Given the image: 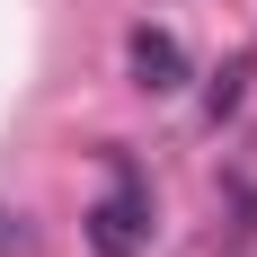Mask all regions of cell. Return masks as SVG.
<instances>
[{"mask_svg":"<svg viewBox=\"0 0 257 257\" xmlns=\"http://www.w3.org/2000/svg\"><path fill=\"white\" fill-rule=\"evenodd\" d=\"M80 231H89V257H151V195H142V178L115 169V195H106Z\"/></svg>","mask_w":257,"mask_h":257,"instance_id":"cell-1","label":"cell"},{"mask_svg":"<svg viewBox=\"0 0 257 257\" xmlns=\"http://www.w3.org/2000/svg\"><path fill=\"white\" fill-rule=\"evenodd\" d=\"M124 62H133V89H151V98L186 89V45L169 36V27H133V36H124Z\"/></svg>","mask_w":257,"mask_h":257,"instance_id":"cell-2","label":"cell"},{"mask_svg":"<svg viewBox=\"0 0 257 257\" xmlns=\"http://www.w3.org/2000/svg\"><path fill=\"white\" fill-rule=\"evenodd\" d=\"M239 80H248V62H231V71L213 80V115H231V106H239Z\"/></svg>","mask_w":257,"mask_h":257,"instance_id":"cell-3","label":"cell"}]
</instances>
